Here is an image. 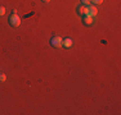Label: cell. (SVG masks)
Wrapping results in <instances>:
<instances>
[{"label":"cell","instance_id":"6da1fadb","mask_svg":"<svg viewBox=\"0 0 121 115\" xmlns=\"http://www.w3.org/2000/svg\"><path fill=\"white\" fill-rule=\"evenodd\" d=\"M8 22H9V24L12 26V27H18V26L21 24V18L17 15V13H12L9 17V19H8Z\"/></svg>","mask_w":121,"mask_h":115},{"label":"cell","instance_id":"7a4b0ae2","mask_svg":"<svg viewBox=\"0 0 121 115\" xmlns=\"http://www.w3.org/2000/svg\"><path fill=\"white\" fill-rule=\"evenodd\" d=\"M50 45L53 46V47H56V49L62 47V45H63L62 37H59V36H53V37L50 38Z\"/></svg>","mask_w":121,"mask_h":115},{"label":"cell","instance_id":"3957f363","mask_svg":"<svg viewBox=\"0 0 121 115\" xmlns=\"http://www.w3.org/2000/svg\"><path fill=\"white\" fill-rule=\"evenodd\" d=\"M77 14L79 15H81V17H84V15H88V7L86 5H80V7H77Z\"/></svg>","mask_w":121,"mask_h":115},{"label":"cell","instance_id":"277c9868","mask_svg":"<svg viewBox=\"0 0 121 115\" xmlns=\"http://www.w3.org/2000/svg\"><path fill=\"white\" fill-rule=\"evenodd\" d=\"M82 23L86 26H91L94 23V17H91V15H84L82 17Z\"/></svg>","mask_w":121,"mask_h":115},{"label":"cell","instance_id":"5b68a950","mask_svg":"<svg viewBox=\"0 0 121 115\" xmlns=\"http://www.w3.org/2000/svg\"><path fill=\"white\" fill-rule=\"evenodd\" d=\"M97 13H98V9L95 8V5H89V7H88V15L95 17Z\"/></svg>","mask_w":121,"mask_h":115},{"label":"cell","instance_id":"8992f818","mask_svg":"<svg viewBox=\"0 0 121 115\" xmlns=\"http://www.w3.org/2000/svg\"><path fill=\"white\" fill-rule=\"evenodd\" d=\"M63 47H66V49H70L71 46H72V40L71 38H65L63 40Z\"/></svg>","mask_w":121,"mask_h":115},{"label":"cell","instance_id":"52a82bcc","mask_svg":"<svg viewBox=\"0 0 121 115\" xmlns=\"http://www.w3.org/2000/svg\"><path fill=\"white\" fill-rule=\"evenodd\" d=\"M90 3L93 5H99V4H102V3H103V0H90Z\"/></svg>","mask_w":121,"mask_h":115},{"label":"cell","instance_id":"ba28073f","mask_svg":"<svg viewBox=\"0 0 121 115\" xmlns=\"http://www.w3.org/2000/svg\"><path fill=\"white\" fill-rule=\"evenodd\" d=\"M7 80V76L4 73H0V82H5Z\"/></svg>","mask_w":121,"mask_h":115},{"label":"cell","instance_id":"9c48e42d","mask_svg":"<svg viewBox=\"0 0 121 115\" xmlns=\"http://www.w3.org/2000/svg\"><path fill=\"white\" fill-rule=\"evenodd\" d=\"M5 14V8L4 7H0V17Z\"/></svg>","mask_w":121,"mask_h":115},{"label":"cell","instance_id":"30bf717a","mask_svg":"<svg viewBox=\"0 0 121 115\" xmlns=\"http://www.w3.org/2000/svg\"><path fill=\"white\" fill-rule=\"evenodd\" d=\"M81 4L82 5H89L90 4V0H81Z\"/></svg>","mask_w":121,"mask_h":115},{"label":"cell","instance_id":"8fae6325","mask_svg":"<svg viewBox=\"0 0 121 115\" xmlns=\"http://www.w3.org/2000/svg\"><path fill=\"white\" fill-rule=\"evenodd\" d=\"M41 1H43V3H49L50 0H41Z\"/></svg>","mask_w":121,"mask_h":115}]
</instances>
